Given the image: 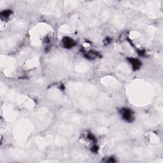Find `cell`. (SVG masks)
Returning <instances> with one entry per match:
<instances>
[{"label":"cell","mask_w":163,"mask_h":163,"mask_svg":"<svg viewBox=\"0 0 163 163\" xmlns=\"http://www.w3.org/2000/svg\"><path fill=\"white\" fill-rule=\"evenodd\" d=\"M63 47L66 48H71L75 45V42L73 39L69 37H65L62 40Z\"/></svg>","instance_id":"7a4b0ae2"},{"label":"cell","mask_w":163,"mask_h":163,"mask_svg":"<svg viewBox=\"0 0 163 163\" xmlns=\"http://www.w3.org/2000/svg\"><path fill=\"white\" fill-rule=\"evenodd\" d=\"M121 113L122 118H124L126 121L129 122L133 121V119H134V115H133V113L131 110L128 109V108H123L121 110Z\"/></svg>","instance_id":"6da1fadb"},{"label":"cell","mask_w":163,"mask_h":163,"mask_svg":"<svg viewBox=\"0 0 163 163\" xmlns=\"http://www.w3.org/2000/svg\"><path fill=\"white\" fill-rule=\"evenodd\" d=\"M128 60H129V62L131 63V65L132 66V68L134 70H138L140 68L141 66V63L140 61V60H138V59L136 58H128Z\"/></svg>","instance_id":"3957f363"},{"label":"cell","mask_w":163,"mask_h":163,"mask_svg":"<svg viewBox=\"0 0 163 163\" xmlns=\"http://www.w3.org/2000/svg\"><path fill=\"white\" fill-rule=\"evenodd\" d=\"M97 56H98V54L94 51H90L86 54V57H87L89 59H93L94 58H95Z\"/></svg>","instance_id":"277c9868"},{"label":"cell","mask_w":163,"mask_h":163,"mask_svg":"<svg viewBox=\"0 0 163 163\" xmlns=\"http://www.w3.org/2000/svg\"><path fill=\"white\" fill-rule=\"evenodd\" d=\"M12 14V12L10 11V10H5V11H3V12L1 13V19H7V18H8L10 17V16H11Z\"/></svg>","instance_id":"5b68a950"}]
</instances>
